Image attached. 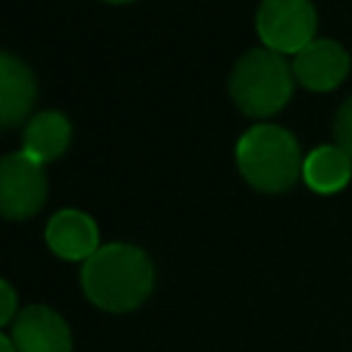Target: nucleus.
<instances>
[{
    "mask_svg": "<svg viewBox=\"0 0 352 352\" xmlns=\"http://www.w3.org/2000/svg\"><path fill=\"white\" fill-rule=\"evenodd\" d=\"M69 140H72L69 118L58 110H44L28 121L22 135V151L44 165L50 160H58L69 148Z\"/></svg>",
    "mask_w": 352,
    "mask_h": 352,
    "instance_id": "9d476101",
    "label": "nucleus"
},
{
    "mask_svg": "<svg viewBox=\"0 0 352 352\" xmlns=\"http://www.w3.org/2000/svg\"><path fill=\"white\" fill-rule=\"evenodd\" d=\"M256 30L267 50L280 55H297L314 41L316 8L311 0H261L256 14Z\"/></svg>",
    "mask_w": 352,
    "mask_h": 352,
    "instance_id": "20e7f679",
    "label": "nucleus"
},
{
    "mask_svg": "<svg viewBox=\"0 0 352 352\" xmlns=\"http://www.w3.org/2000/svg\"><path fill=\"white\" fill-rule=\"evenodd\" d=\"M47 245L55 256L69 261H85L99 250V231L94 217L80 209H60L47 223Z\"/></svg>",
    "mask_w": 352,
    "mask_h": 352,
    "instance_id": "6e6552de",
    "label": "nucleus"
},
{
    "mask_svg": "<svg viewBox=\"0 0 352 352\" xmlns=\"http://www.w3.org/2000/svg\"><path fill=\"white\" fill-rule=\"evenodd\" d=\"M239 173L261 192H283L302 173V154L292 132L275 124L250 126L236 143Z\"/></svg>",
    "mask_w": 352,
    "mask_h": 352,
    "instance_id": "f03ea898",
    "label": "nucleus"
},
{
    "mask_svg": "<svg viewBox=\"0 0 352 352\" xmlns=\"http://www.w3.org/2000/svg\"><path fill=\"white\" fill-rule=\"evenodd\" d=\"M47 201V176L41 162L25 151L0 157V214L8 220L33 217Z\"/></svg>",
    "mask_w": 352,
    "mask_h": 352,
    "instance_id": "39448f33",
    "label": "nucleus"
},
{
    "mask_svg": "<svg viewBox=\"0 0 352 352\" xmlns=\"http://www.w3.org/2000/svg\"><path fill=\"white\" fill-rule=\"evenodd\" d=\"M107 3H132V0H107Z\"/></svg>",
    "mask_w": 352,
    "mask_h": 352,
    "instance_id": "2eb2a0df",
    "label": "nucleus"
},
{
    "mask_svg": "<svg viewBox=\"0 0 352 352\" xmlns=\"http://www.w3.org/2000/svg\"><path fill=\"white\" fill-rule=\"evenodd\" d=\"M292 72L300 85H305L311 91H330L346 77L349 55L341 44H336L330 38H314L308 47H302L294 55Z\"/></svg>",
    "mask_w": 352,
    "mask_h": 352,
    "instance_id": "0eeeda50",
    "label": "nucleus"
},
{
    "mask_svg": "<svg viewBox=\"0 0 352 352\" xmlns=\"http://www.w3.org/2000/svg\"><path fill=\"white\" fill-rule=\"evenodd\" d=\"M82 292L85 297L113 314L138 308L154 289V264L151 258L124 242L102 245L91 258L82 261Z\"/></svg>",
    "mask_w": 352,
    "mask_h": 352,
    "instance_id": "f257e3e1",
    "label": "nucleus"
},
{
    "mask_svg": "<svg viewBox=\"0 0 352 352\" xmlns=\"http://www.w3.org/2000/svg\"><path fill=\"white\" fill-rule=\"evenodd\" d=\"M16 352H72V330L47 305H28L14 319Z\"/></svg>",
    "mask_w": 352,
    "mask_h": 352,
    "instance_id": "423d86ee",
    "label": "nucleus"
},
{
    "mask_svg": "<svg viewBox=\"0 0 352 352\" xmlns=\"http://www.w3.org/2000/svg\"><path fill=\"white\" fill-rule=\"evenodd\" d=\"M0 352H16V344H14V338H6V336L0 333Z\"/></svg>",
    "mask_w": 352,
    "mask_h": 352,
    "instance_id": "4468645a",
    "label": "nucleus"
},
{
    "mask_svg": "<svg viewBox=\"0 0 352 352\" xmlns=\"http://www.w3.org/2000/svg\"><path fill=\"white\" fill-rule=\"evenodd\" d=\"M14 314H16V294H14V289L0 278V327H3L6 322H11Z\"/></svg>",
    "mask_w": 352,
    "mask_h": 352,
    "instance_id": "ddd939ff",
    "label": "nucleus"
},
{
    "mask_svg": "<svg viewBox=\"0 0 352 352\" xmlns=\"http://www.w3.org/2000/svg\"><path fill=\"white\" fill-rule=\"evenodd\" d=\"M333 132H336V143L352 157V99H346L341 104V110L336 113Z\"/></svg>",
    "mask_w": 352,
    "mask_h": 352,
    "instance_id": "f8f14e48",
    "label": "nucleus"
},
{
    "mask_svg": "<svg viewBox=\"0 0 352 352\" xmlns=\"http://www.w3.org/2000/svg\"><path fill=\"white\" fill-rule=\"evenodd\" d=\"M36 102V77L16 55L0 52V129L16 126Z\"/></svg>",
    "mask_w": 352,
    "mask_h": 352,
    "instance_id": "1a4fd4ad",
    "label": "nucleus"
},
{
    "mask_svg": "<svg viewBox=\"0 0 352 352\" xmlns=\"http://www.w3.org/2000/svg\"><path fill=\"white\" fill-rule=\"evenodd\" d=\"M352 176V157L341 146H319L302 160V179L314 192H338Z\"/></svg>",
    "mask_w": 352,
    "mask_h": 352,
    "instance_id": "9b49d317",
    "label": "nucleus"
},
{
    "mask_svg": "<svg viewBox=\"0 0 352 352\" xmlns=\"http://www.w3.org/2000/svg\"><path fill=\"white\" fill-rule=\"evenodd\" d=\"M292 85H294V77L289 63L283 60L280 52H272V50L245 52L228 77V91L234 104L253 118L278 113L289 102Z\"/></svg>",
    "mask_w": 352,
    "mask_h": 352,
    "instance_id": "7ed1b4c3",
    "label": "nucleus"
}]
</instances>
